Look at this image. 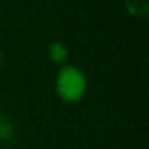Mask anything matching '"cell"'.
I'll return each instance as SVG.
<instances>
[{
  "instance_id": "cell-1",
  "label": "cell",
  "mask_w": 149,
  "mask_h": 149,
  "mask_svg": "<svg viewBox=\"0 0 149 149\" xmlns=\"http://www.w3.org/2000/svg\"><path fill=\"white\" fill-rule=\"evenodd\" d=\"M57 91L64 100H79L85 93V77L74 66H64L57 77Z\"/></svg>"
},
{
  "instance_id": "cell-2",
  "label": "cell",
  "mask_w": 149,
  "mask_h": 149,
  "mask_svg": "<svg viewBox=\"0 0 149 149\" xmlns=\"http://www.w3.org/2000/svg\"><path fill=\"white\" fill-rule=\"evenodd\" d=\"M127 8L134 15H146L149 10V0H127Z\"/></svg>"
},
{
  "instance_id": "cell-3",
  "label": "cell",
  "mask_w": 149,
  "mask_h": 149,
  "mask_svg": "<svg viewBox=\"0 0 149 149\" xmlns=\"http://www.w3.org/2000/svg\"><path fill=\"white\" fill-rule=\"evenodd\" d=\"M11 132H13V128H11L8 117L4 115L2 111H0V142H6V140H10V138H11Z\"/></svg>"
},
{
  "instance_id": "cell-4",
  "label": "cell",
  "mask_w": 149,
  "mask_h": 149,
  "mask_svg": "<svg viewBox=\"0 0 149 149\" xmlns=\"http://www.w3.org/2000/svg\"><path fill=\"white\" fill-rule=\"evenodd\" d=\"M51 58L55 62H62L66 58V49L62 44H53L51 45Z\"/></svg>"
},
{
  "instance_id": "cell-5",
  "label": "cell",
  "mask_w": 149,
  "mask_h": 149,
  "mask_svg": "<svg viewBox=\"0 0 149 149\" xmlns=\"http://www.w3.org/2000/svg\"><path fill=\"white\" fill-rule=\"evenodd\" d=\"M0 62H2V55H0Z\"/></svg>"
}]
</instances>
